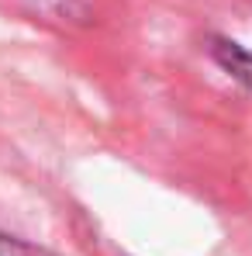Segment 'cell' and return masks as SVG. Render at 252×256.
Listing matches in <instances>:
<instances>
[{"label": "cell", "instance_id": "cell-1", "mask_svg": "<svg viewBox=\"0 0 252 256\" xmlns=\"http://www.w3.org/2000/svg\"><path fill=\"white\" fill-rule=\"evenodd\" d=\"M211 56H214V62H218L232 80H239L242 86L252 90V52L246 48V45L228 42V38H214Z\"/></svg>", "mask_w": 252, "mask_h": 256}, {"label": "cell", "instance_id": "cell-2", "mask_svg": "<svg viewBox=\"0 0 252 256\" xmlns=\"http://www.w3.org/2000/svg\"><path fill=\"white\" fill-rule=\"evenodd\" d=\"M0 256H52L48 250H38L31 242H21V239H10V236H0Z\"/></svg>", "mask_w": 252, "mask_h": 256}]
</instances>
